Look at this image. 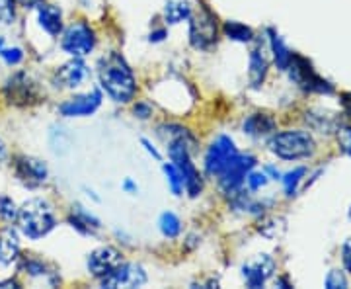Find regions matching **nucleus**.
I'll return each mask as SVG.
<instances>
[{"label": "nucleus", "mask_w": 351, "mask_h": 289, "mask_svg": "<svg viewBox=\"0 0 351 289\" xmlns=\"http://www.w3.org/2000/svg\"><path fill=\"white\" fill-rule=\"evenodd\" d=\"M100 89L117 104H129L137 94V78L127 63L125 57L117 51H110L98 61Z\"/></svg>", "instance_id": "obj_1"}, {"label": "nucleus", "mask_w": 351, "mask_h": 289, "mask_svg": "<svg viewBox=\"0 0 351 289\" xmlns=\"http://www.w3.org/2000/svg\"><path fill=\"white\" fill-rule=\"evenodd\" d=\"M18 227L20 233L29 240H39L47 237L57 227V215L49 201L43 198H32L22 203L18 209Z\"/></svg>", "instance_id": "obj_2"}, {"label": "nucleus", "mask_w": 351, "mask_h": 289, "mask_svg": "<svg viewBox=\"0 0 351 289\" xmlns=\"http://www.w3.org/2000/svg\"><path fill=\"white\" fill-rule=\"evenodd\" d=\"M269 151L283 161H301L313 157L316 143L304 131H281L269 141Z\"/></svg>", "instance_id": "obj_3"}, {"label": "nucleus", "mask_w": 351, "mask_h": 289, "mask_svg": "<svg viewBox=\"0 0 351 289\" xmlns=\"http://www.w3.org/2000/svg\"><path fill=\"white\" fill-rule=\"evenodd\" d=\"M189 20V43L191 47L197 51H207L213 47L219 39V22H217V14L201 4L199 8L193 12L191 10V16Z\"/></svg>", "instance_id": "obj_4"}, {"label": "nucleus", "mask_w": 351, "mask_h": 289, "mask_svg": "<svg viewBox=\"0 0 351 289\" xmlns=\"http://www.w3.org/2000/svg\"><path fill=\"white\" fill-rule=\"evenodd\" d=\"M96 43L98 39H96L94 27L84 20L73 22L69 27H64L63 38H61V47L64 53L71 57H80V59H84L96 49Z\"/></svg>", "instance_id": "obj_5"}, {"label": "nucleus", "mask_w": 351, "mask_h": 289, "mask_svg": "<svg viewBox=\"0 0 351 289\" xmlns=\"http://www.w3.org/2000/svg\"><path fill=\"white\" fill-rule=\"evenodd\" d=\"M254 166H256V157L246 154V152H237L230 159V163L223 168V172L217 176L221 192L228 198H232L246 184V176L250 174Z\"/></svg>", "instance_id": "obj_6"}, {"label": "nucleus", "mask_w": 351, "mask_h": 289, "mask_svg": "<svg viewBox=\"0 0 351 289\" xmlns=\"http://www.w3.org/2000/svg\"><path fill=\"white\" fill-rule=\"evenodd\" d=\"M239 152L237 145L232 137L228 135H219L215 139L213 143L207 147L205 151V159H203V168H205V174L211 178H217L226 164L230 163V159Z\"/></svg>", "instance_id": "obj_7"}, {"label": "nucleus", "mask_w": 351, "mask_h": 289, "mask_svg": "<svg viewBox=\"0 0 351 289\" xmlns=\"http://www.w3.org/2000/svg\"><path fill=\"white\" fill-rule=\"evenodd\" d=\"M90 76H92V73H90L88 65L84 63V59L73 57L69 63L61 65V67L55 71L53 82H55L57 89L75 90L80 89L82 84H86L88 80H90Z\"/></svg>", "instance_id": "obj_8"}, {"label": "nucleus", "mask_w": 351, "mask_h": 289, "mask_svg": "<svg viewBox=\"0 0 351 289\" xmlns=\"http://www.w3.org/2000/svg\"><path fill=\"white\" fill-rule=\"evenodd\" d=\"M121 262H123L121 252L117 251L115 246L106 244V246H98L96 251L88 254L86 266L90 276L96 277V279H104L106 276H110Z\"/></svg>", "instance_id": "obj_9"}, {"label": "nucleus", "mask_w": 351, "mask_h": 289, "mask_svg": "<svg viewBox=\"0 0 351 289\" xmlns=\"http://www.w3.org/2000/svg\"><path fill=\"white\" fill-rule=\"evenodd\" d=\"M287 69L291 71V78H295V82L301 84L302 89L311 90V92H320V94H330L332 92V86L328 84L324 78H320L314 73V69L306 59L293 55Z\"/></svg>", "instance_id": "obj_10"}, {"label": "nucleus", "mask_w": 351, "mask_h": 289, "mask_svg": "<svg viewBox=\"0 0 351 289\" xmlns=\"http://www.w3.org/2000/svg\"><path fill=\"white\" fill-rule=\"evenodd\" d=\"M104 288H141L147 284V272L141 264L121 262L110 276L100 279Z\"/></svg>", "instance_id": "obj_11"}, {"label": "nucleus", "mask_w": 351, "mask_h": 289, "mask_svg": "<svg viewBox=\"0 0 351 289\" xmlns=\"http://www.w3.org/2000/svg\"><path fill=\"white\" fill-rule=\"evenodd\" d=\"M4 96L10 104H16V106L36 104L39 102L38 84L25 73H16L8 78V82L4 86Z\"/></svg>", "instance_id": "obj_12"}, {"label": "nucleus", "mask_w": 351, "mask_h": 289, "mask_svg": "<svg viewBox=\"0 0 351 289\" xmlns=\"http://www.w3.org/2000/svg\"><path fill=\"white\" fill-rule=\"evenodd\" d=\"M101 106V90L92 89L86 94H78L75 98H69L59 106V113L63 117H90L98 112Z\"/></svg>", "instance_id": "obj_13"}, {"label": "nucleus", "mask_w": 351, "mask_h": 289, "mask_svg": "<svg viewBox=\"0 0 351 289\" xmlns=\"http://www.w3.org/2000/svg\"><path fill=\"white\" fill-rule=\"evenodd\" d=\"M274 272H276V262L269 254H258L256 258H252L242 266V277L246 286L252 289L262 288L263 284L274 276Z\"/></svg>", "instance_id": "obj_14"}, {"label": "nucleus", "mask_w": 351, "mask_h": 289, "mask_svg": "<svg viewBox=\"0 0 351 289\" xmlns=\"http://www.w3.org/2000/svg\"><path fill=\"white\" fill-rule=\"evenodd\" d=\"M14 170H16L18 180L27 188H38L49 176L47 164L32 157H18L14 163Z\"/></svg>", "instance_id": "obj_15"}, {"label": "nucleus", "mask_w": 351, "mask_h": 289, "mask_svg": "<svg viewBox=\"0 0 351 289\" xmlns=\"http://www.w3.org/2000/svg\"><path fill=\"white\" fill-rule=\"evenodd\" d=\"M66 221H69V225L73 227L75 231H78L80 235H86V237L96 235L101 229L100 219L92 211H88L86 207H82L80 203H76L75 207H73V211H71Z\"/></svg>", "instance_id": "obj_16"}, {"label": "nucleus", "mask_w": 351, "mask_h": 289, "mask_svg": "<svg viewBox=\"0 0 351 289\" xmlns=\"http://www.w3.org/2000/svg\"><path fill=\"white\" fill-rule=\"evenodd\" d=\"M22 272H25L29 277L34 279H43L49 286H57L61 284L59 272L47 262H43L41 258H34V256H25L22 260Z\"/></svg>", "instance_id": "obj_17"}, {"label": "nucleus", "mask_w": 351, "mask_h": 289, "mask_svg": "<svg viewBox=\"0 0 351 289\" xmlns=\"http://www.w3.org/2000/svg\"><path fill=\"white\" fill-rule=\"evenodd\" d=\"M38 24L39 27L49 34L51 38H57L63 32V12L55 4H39L38 6Z\"/></svg>", "instance_id": "obj_18"}, {"label": "nucleus", "mask_w": 351, "mask_h": 289, "mask_svg": "<svg viewBox=\"0 0 351 289\" xmlns=\"http://www.w3.org/2000/svg\"><path fill=\"white\" fill-rule=\"evenodd\" d=\"M242 131L254 139H262L276 131V119L267 113H252L244 119Z\"/></svg>", "instance_id": "obj_19"}, {"label": "nucleus", "mask_w": 351, "mask_h": 289, "mask_svg": "<svg viewBox=\"0 0 351 289\" xmlns=\"http://www.w3.org/2000/svg\"><path fill=\"white\" fill-rule=\"evenodd\" d=\"M248 69H250L248 76H250L252 86L254 89L262 86L263 78L267 75V59H265L263 49H260V45L250 51V65H248Z\"/></svg>", "instance_id": "obj_20"}, {"label": "nucleus", "mask_w": 351, "mask_h": 289, "mask_svg": "<svg viewBox=\"0 0 351 289\" xmlns=\"http://www.w3.org/2000/svg\"><path fill=\"white\" fill-rule=\"evenodd\" d=\"M20 254V242H18V237L16 233L6 229L2 235H0V266H10L12 262H16Z\"/></svg>", "instance_id": "obj_21"}, {"label": "nucleus", "mask_w": 351, "mask_h": 289, "mask_svg": "<svg viewBox=\"0 0 351 289\" xmlns=\"http://www.w3.org/2000/svg\"><path fill=\"white\" fill-rule=\"evenodd\" d=\"M191 4L188 0H168L166 6H164V22L168 25H176L184 20H188L191 16Z\"/></svg>", "instance_id": "obj_22"}, {"label": "nucleus", "mask_w": 351, "mask_h": 289, "mask_svg": "<svg viewBox=\"0 0 351 289\" xmlns=\"http://www.w3.org/2000/svg\"><path fill=\"white\" fill-rule=\"evenodd\" d=\"M267 36H269V45H271V51H274V59H276L277 67L281 71H285L291 63V57L293 53L287 49V45L283 43V39L279 38L276 30H267Z\"/></svg>", "instance_id": "obj_23"}, {"label": "nucleus", "mask_w": 351, "mask_h": 289, "mask_svg": "<svg viewBox=\"0 0 351 289\" xmlns=\"http://www.w3.org/2000/svg\"><path fill=\"white\" fill-rule=\"evenodd\" d=\"M223 32L228 39L232 41H239V43H250L254 39V30L250 25L242 24V22H234V20H228L223 24Z\"/></svg>", "instance_id": "obj_24"}, {"label": "nucleus", "mask_w": 351, "mask_h": 289, "mask_svg": "<svg viewBox=\"0 0 351 289\" xmlns=\"http://www.w3.org/2000/svg\"><path fill=\"white\" fill-rule=\"evenodd\" d=\"M158 229L166 239H176L182 233V221L180 217L172 211H164L158 219Z\"/></svg>", "instance_id": "obj_25"}, {"label": "nucleus", "mask_w": 351, "mask_h": 289, "mask_svg": "<svg viewBox=\"0 0 351 289\" xmlns=\"http://www.w3.org/2000/svg\"><path fill=\"white\" fill-rule=\"evenodd\" d=\"M306 122H308L314 129H318L320 133H332V131L336 129V126H338L336 117H332V115H328V113L322 112L306 113Z\"/></svg>", "instance_id": "obj_26"}, {"label": "nucleus", "mask_w": 351, "mask_h": 289, "mask_svg": "<svg viewBox=\"0 0 351 289\" xmlns=\"http://www.w3.org/2000/svg\"><path fill=\"white\" fill-rule=\"evenodd\" d=\"M162 170L164 174H166V180H168V186L174 192V196H182V192H184V182H182V174H180V170L176 168V164L164 163Z\"/></svg>", "instance_id": "obj_27"}, {"label": "nucleus", "mask_w": 351, "mask_h": 289, "mask_svg": "<svg viewBox=\"0 0 351 289\" xmlns=\"http://www.w3.org/2000/svg\"><path fill=\"white\" fill-rule=\"evenodd\" d=\"M0 57L6 65H20L24 61L25 53L20 47H8L4 43V38H0Z\"/></svg>", "instance_id": "obj_28"}, {"label": "nucleus", "mask_w": 351, "mask_h": 289, "mask_svg": "<svg viewBox=\"0 0 351 289\" xmlns=\"http://www.w3.org/2000/svg\"><path fill=\"white\" fill-rule=\"evenodd\" d=\"M16 18V0H0V22L12 24Z\"/></svg>", "instance_id": "obj_29"}, {"label": "nucleus", "mask_w": 351, "mask_h": 289, "mask_svg": "<svg viewBox=\"0 0 351 289\" xmlns=\"http://www.w3.org/2000/svg\"><path fill=\"white\" fill-rule=\"evenodd\" d=\"M16 215H18V207H16V203H14L10 198L2 196V198H0V217H2L4 221H14V219H16Z\"/></svg>", "instance_id": "obj_30"}, {"label": "nucleus", "mask_w": 351, "mask_h": 289, "mask_svg": "<svg viewBox=\"0 0 351 289\" xmlns=\"http://www.w3.org/2000/svg\"><path fill=\"white\" fill-rule=\"evenodd\" d=\"M304 176V168H297L295 172H289L287 176H285V189H287L289 196H293L295 194V189H297V184L301 182V178Z\"/></svg>", "instance_id": "obj_31"}, {"label": "nucleus", "mask_w": 351, "mask_h": 289, "mask_svg": "<svg viewBox=\"0 0 351 289\" xmlns=\"http://www.w3.org/2000/svg\"><path fill=\"white\" fill-rule=\"evenodd\" d=\"M246 182H248V188L250 192H256V189L263 188L265 184H267V176L263 174V172H252L246 176Z\"/></svg>", "instance_id": "obj_32"}, {"label": "nucleus", "mask_w": 351, "mask_h": 289, "mask_svg": "<svg viewBox=\"0 0 351 289\" xmlns=\"http://www.w3.org/2000/svg\"><path fill=\"white\" fill-rule=\"evenodd\" d=\"M133 113H135V117H138V119H149L152 115V104L147 100L137 102L133 106Z\"/></svg>", "instance_id": "obj_33"}, {"label": "nucleus", "mask_w": 351, "mask_h": 289, "mask_svg": "<svg viewBox=\"0 0 351 289\" xmlns=\"http://www.w3.org/2000/svg\"><path fill=\"white\" fill-rule=\"evenodd\" d=\"M348 286V281H346V277L343 274L339 272V270H332L326 277V288L334 289V288H346Z\"/></svg>", "instance_id": "obj_34"}, {"label": "nucleus", "mask_w": 351, "mask_h": 289, "mask_svg": "<svg viewBox=\"0 0 351 289\" xmlns=\"http://www.w3.org/2000/svg\"><path fill=\"white\" fill-rule=\"evenodd\" d=\"M339 147L343 152L351 154V127H346L339 131Z\"/></svg>", "instance_id": "obj_35"}, {"label": "nucleus", "mask_w": 351, "mask_h": 289, "mask_svg": "<svg viewBox=\"0 0 351 289\" xmlns=\"http://www.w3.org/2000/svg\"><path fill=\"white\" fill-rule=\"evenodd\" d=\"M341 260H343L346 270L351 272V237L343 242V248H341Z\"/></svg>", "instance_id": "obj_36"}, {"label": "nucleus", "mask_w": 351, "mask_h": 289, "mask_svg": "<svg viewBox=\"0 0 351 289\" xmlns=\"http://www.w3.org/2000/svg\"><path fill=\"white\" fill-rule=\"evenodd\" d=\"M166 38H168V32H166V27H158V30L151 32L149 41H152V43H160V41H164Z\"/></svg>", "instance_id": "obj_37"}, {"label": "nucleus", "mask_w": 351, "mask_h": 289, "mask_svg": "<svg viewBox=\"0 0 351 289\" xmlns=\"http://www.w3.org/2000/svg\"><path fill=\"white\" fill-rule=\"evenodd\" d=\"M141 143H143V147H145V149H147V152H149V154H152V157H154V159H156V161H162V154H160V152L156 151V147H154V145H152L151 141H149V139H141Z\"/></svg>", "instance_id": "obj_38"}, {"label": "nucleus", "mask_w": 351, "mask_h": 289, "mask_svg": "<svg viewBox=\"0 0 351 289\" xmlns=\"http://www.w3.org/2000/svg\"><path fill=\"white\" fill-rule=\"evenodd\" d=\"M121 188L125 189L127 194H131V196H133V194H137V192H138V186L135 184V182H133V180H131V178H125V180H123Z\"/></svg>", "instance_id": "obj_39"}, {"label": "nucleus", "mask_w": 351, "mask_h": 289, "mask_svg": "<svg viewBox=\"0 0 351 289\" xmlns=\"http://www.w3.org/2000/svg\"><path fill=\"white\" fill-rule=\"evenodd\" d=\"M20 2H22V6H24V8H38L43 0H20Z\"/></svg>", "instance_id": "obj_40"}, {"label": "nucleus", "mask_w": 351, "mask_h": 289, "mask_svg": "<svg viewBox=\"0 0 351 289\" xmlns=\"http://www.w3.org/2000/svg\"><path fill=\"white\" fill-rule=\"evenodd\" d=\"M341 102H343V110H346V115H348V117H351V96H348V94H346Z\"/></svg>", "instance_id": "obj_41"}, {"label": "nucleus", "mask_w": 351, "mask_h": 289, "mask_svg": "<svg viewBox=\"0 0 351 289\" xmlns=\"http://www.w3.org/2000/svg\"><path fill=\"white\" fill-rule=\"evenodd\" d=\"M4 157H6V147H4V143L0 141V161H2Z\"/></svg>", "instance_id": "obj_42"}]
</instances>
